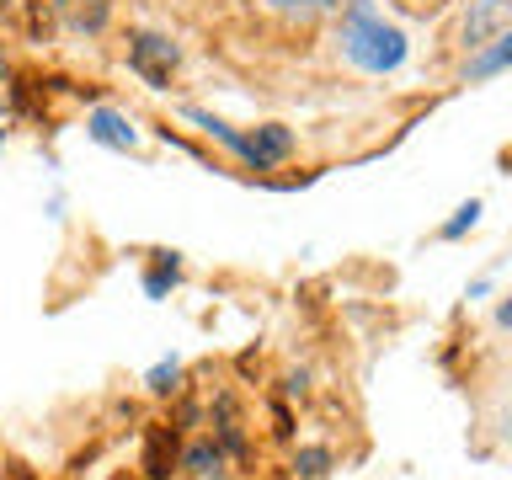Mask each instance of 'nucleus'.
<instances>
[{
  "mask_svg": "<svg viewBox=\"0 0 512 480\" xmlns=\"http://www.w3.org/2000/svg\"><path fill=\"white\" fill-rule=\"evenodd\" d=\"M491 288H496V278H491V272H480V278L464 283V299H491Z\"/></svg>",
  "mask_w": 512,
  "mask_h": 480,
  "instance_id": "nucleus-15",
  "label": "nucleus"
},
{
  "mask_svg": "<svg viewBox=\"0 0 512 480\" xmlns=\"http://www.w3.org/2000/svg\"><path fill=\"white\" fill-rule=\"evenodd\" d=\"M496 326H502V331H512V294H502V299H496Z\"/></svg>",
  "mask_w": 512,
  "mask_h": 480,
  "instance_id": "nucleus-16",
  "label": "nucleus"
},
{
  "mask_svg": "<svg viewBox=\"0 0 512 480\" xmlns=\"http://www.w3.org/2000/svg\"><path fill=\"white\" fill-rule=\"evenodd\" d=\"M0 155H6V128H0Z\"/></svg>",
  "mask_w": 512,
  "mask_h": 480,
  "instance_id": "nucleus-17",
  "label": "nucleus"
},
{
  "mask_svg": "<svg viewBox=\"0 0 512 480\" xmlns=\"http://www.w3.org/2000/svg\"><path fill=\"white\" fill-rule=\"evenodd\" d=\"M331 464H336V454H331L326 443H304L299 454H294V475H299V480H326Z\"/></svg>",
  "mask_w": 512,
  "mask_h": 480,
  "instance_id": "nucleus-13",
  "label": "nucleus"
},
{
  "mask_svg": "<svg viewBox=\"0 0 512 480\" xmlns=\"http://www.w3.org/2000/svg\"><path fill=\"white\" fill-rule=\"evenodd\" d=\"M86 139L102 144V150H118V155H134L139 144H144L139 123L128 118L123 107H91L86 112Z\"/></svg>",
  "mask_w": 512,
  "mask_h": 480,
  "instance_id": "nucleus-3",
  "label": "nucleus"
},
{
  "mask_svg": "<svg viewBox=\"0 0 512 480\" xmlns=\"http://www.w3.org/2000/svg\"><path fill=\"white\" fill-rule=\"evenodd\" d=\"M182 283V256L176 251H155V262H150V272H144V299H171V288Z\"/></svg>",
  "mask_w": 512,
  "mask_h": 480,
  "instance_id": "nucleus-9",
  "label": "nucleus"
},
{
  "mask_svg": "<svg viewBox=\"0 0 512 480\" xmlns=\"http://www.w3.org/2000/svg\"><path fill=\"white\" fill-rule=\"evenodd\" d=\"M128 70H134L150 91H166L171 75L182 70V48H176V38H166V32H155V27H134L128 32Z\"/></svg>",
  "mask_w": 512,
  "mask_h": 480,
  "instance_id": "nucleus-2",
  "label": "nucleus"
},
{
  "mask_svg": "<svg viewBox=\"0 0 512 480\" xmlns=\"http://www.w3.org/2000/svg\"><path fill=\"white\" fill-rule=\"evenodd\" d=\"M336 48H342V59L352 70L374 75V80L406 70V59H411V38L395 22H384V11L374 0H342V11H336Z\"/></svg>",
  "mask_w": 512,
  "mask_h": 480,
  "instance_id": "nucleus-1",
  "label": "nucleus"
},
{
  "mask_svg": "<svg viewBox=\"0 0 512 480\" xmlns=\"http://www.w3.org/2000/svg\"><path fill=\"white\" fill-rule=\"evenodd\" d=\"M267 11H278L283 22L310 27V22H320V16H336V11H342V0H267Z\"/></svg>",
  "mask_w": 512,
  "mask_h": 480,
  "instance_id": "nucleus-11",
  "label": "nucleus"
},
{
  "mask_svg": "<svg viewBox=\"0 0 512 480\" xmlns=\"http://www.w3.org/2000/svg\"><path fill=\"white\" fill-rule=\"evenodd\" d=\"M480 214H486V203H480V198H464L454 214L438 224V240H464V235H470L475 224H480Z\"/></svg>",
  "mask_w": 512,
  "mask_h": 480,
  "instance_id": "nucleus-12",
  "label": "nucleus"
},
{
  "mask_svg": "<svg viewBox=\"0 0 512 480\" xmlns=\"http://www.w3.org/2000/svg\"><path fill=\"white\" fill-rule=\"evenodd\" d=\"M502 70H512V27H502L486 48H475V54L464 59V80H470V86H480V80H491Z\"/></svg>",
  "mask_w": 512,
  "mask_h": 480,
  "instance_id": "nucleus-6",
  "label": "nucleus"
},
{
  "mask_svg": "<svg viewBox=\"0 0 512 480\" xmlns=\"http://www.w3.org/2000/svg\"><path fill=\"white\" fill-rule=\"evenodd\" d=\"M59 16L70 22V32L80 38H96L107 27V0H59Z\"/></svg>",
  "mask_w": 512,
  "mask_h": 480,
  "instance_id": "nucleus-10",
  "label": "nucleus"
},
{
  "mask_svg": "<svg viewBox=\"0 0 512 480\" xmlns=\"http://www.w3.org/2000/svg\"><path fill=\"white\" fill-rule=\"evenodd\" d=\"M502 27H512V0H470V11H464L459 22V43L470 48H486Z\"/></svg>",
  "mask_w": 512,
  "mask_h": 480,
  "instance_id": "nucleus-4",
  "label": "nucleus"
},
{
  "mask_svg": "<svg viewBox=\"0 0 512 480\" xmlns=\"http://www.w3.org/2000/svg\"><path fill=\"white\" fill-rule=\"evenodd\" d=\"M224 464H230V454H224L214 438H192L182 454H176V470L192 475V480H224Z\"/></svg>",
  "mask_w": 512,
  "mask_h": 480,
  "instance_id": "nucleus-7",
  "label": "nucleus"
},
{
  "mask_svg": "<svg viewBox=\"0 0 512 480\" xmlns=\"http://www.w3.org/2000/svg\"><path fill=\"white\" fill-rule=\"evenodd\" d=\"M176 454H182V443H176V427H150V438H144V475L150 480H166Z\"/></svg>",
  "mask_w": 512,
  "mask_h": 480,
  "instance_id": "nucleus-8",
  "label": "nucleus"
},
{
  "mask_svg": "<svg viewBox=\"0 0 512 480\" xmlns=\"http://www.w3.org/2000/svg\"><path fill=\"white\" fill-rule=\"evenodd\" d=\"M144 390L160 395V400L182 390V358H176V352H171V358H160V363L150 368V374H144Z\"/></svg>",
  "mask_w": 512,
  "mask_h": 480,
  "instance_id": "nucleus-14",
  "label": "nucleus"
},
{
  "mask_svg": "<svg viewBox=\"0 0 512 480\" xmlns=\"http://www.w3.org/2000/svg\"><path fill=\"white\" fill-rule=\"evenodd\" d=\"M0 480H6V475H0Z\"/></svg>",
  "mask_w": 512,
  "mask_h": 480,
  "instance_id": "nucleus-19",
  "label": "nucleus"
},
{
  "mask_svg": "<svg viewBox=\"0 0 512 480\" xmlns=\"http://www.w3.org/2000/svg\"><path fill=\"white\" fill-rule=\"evenodd\" d=\"M6 6H11V0H0V11H6Z\"/></svg>",
  "mask_w": 512,
  "mask_h": 480,
  "instance_id": "nucleus-18",
  "label": "nucleus"
},
{
  "mask_svg": "<svg viewBox=\"0 0 512 480\" xmlns=\"http://www.w3.org/2000/svg\"><path fill=\"white\" fill-rule=\"evenodd\" d=\"M288 155H294V128L262 123V128H251V134H246V166L251 171H272V166H283Z\"/></svg>",
  "mask_w": 512,
  "mask_h": 480,
  "instance_id": "nucleus-5",
  "label": "nucleus"
}]
</instances>
